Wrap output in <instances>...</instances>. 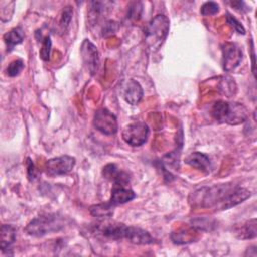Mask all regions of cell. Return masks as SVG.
<instances>
[{
  "label": "cell",
  "mask_w": 257,
  "mask_h": 257,
  "mask_svg": "<svg viewBox=\"0 0 257 257\" xmlns=\"http://www.w3.org/2000/svg\"><path fill=\"white\" fill-rule=\"evenodd\" d=\"M50 51H51V39L50 36H45L42 40L41 48L39 51V56L42 60L47 61L50 58Z\"/></svg>",
  "instance_id": "cell-21"
},
{
  "label": "cell",
  "mask_w": 257,
  "mask_h": 257,
  "mask_svg": "<svg viewBox=\"0 0 257 257\" xmlns=\"http://www.w3.org/2000/svg\"><path fill=\"white\" fill-rule=\"evenodd\" d=\"M72 13H73V10H72L71 6H65L63 8L61 15H60V19H59V24L62 28L65 29L69 25Z\"/></svg>",
  "instance_id": "cell-23"
},
{
  "label": "cell",
  "mask_w": 257,
  "mask_h": 257,
  "mask_svg": "<svg viewBox=\"0 0 257 257\" xmlns=\"http://www.w3.org/2000/svg\"><path fill=\"white\" fill-rule=\"evenodd\" d=\"M102 176L106 180L113 183V185L128 186L131 182V176L127 172L122 171L116 167L115 164H107L102 169Z\"/></svg>",
  "instance_id": "cell-11"
},
{
  "label": "cell",
  "mask_w": 257,
  "mask_h": 257,
  "mask_svg": "<svg viewBox=\"0 0 257 257\" xmlns=\"http://www.w3.org/2000/svg\"><path fill=\"white\" fill-rule=\"evenodd\" d=\"M94 229L100 236L113 241L124 239L137 245H150L156 243V239L148 231L118 222L102 221L96 224Z\"/></svg>",
  "instance_id": "cell-2"
},
{
  "label": "cell",
  "mask_w": 257,
  "mask_h": 257,
  "mask_svg": "<svg viewBox=\"0 0 257 257\" xmlns=\"http://www.w3.org/2000/svg\"><path fill=\"white\" fill-rule=\"evenodd\" d=\"M93 125L104 135H114L117 132L116 117L106 108H99L95 111Z\"/></svg>",
  "instance_id": "cell-7"
},
{
  "label": "cell",
  "mask_w": 257,
  "mask_h": 257,
  "mask_svg": "<svg viewBox=\"0 0 257 257\" xmlns=\"http://www.w3.org/2000/svg\"><path fill=\"white\" fill-rule=\"evenodd\" d=\"M113 209H114V206L111 205L109 202L100 203V204L92 205L89 208V213L95 218L105 220L110 218L113 215Z\"/></svg>",
  "instance_id": "cell-18"
},
{
  "label": "cell",
  "mask_w": 257,
  "mask_h": 257,
  "mask_svg": "<svg viewBox=\"0 0 257 257\" xmlns=\"http://www.w3.org/2000/svg\"><path fill=\"white\" fill-rule=\"evenodd\" d=\"M135 198H136V193L132 189L127 188V186L113 185L108 202L115 207L117 205L127 203L134 200Z\"/></svg>",
  "instance_id": "cell-12"
},
{
  "label": "cell",
  "mask_w": 257,
  "mask_h": 257,
  "mask_svg": "<svg viewBox=\"0 0 257 257\" xmlns=\"http://www.w3.org/2000/svg\"><path fill=\"white\" fill-rule=\"evenodd\" d=\"M122 95L127 103L136 105L142 100L144 91L141 84L137 80L128 79L124 84Z\"/></svg>",
  "instance_id": "cell-13"
},
{
  "label": "cell",
  "mask_w": 257,
  "mask_h": 257,
  "mask_svg": "<svg viewBox=\"0 0 257 257\" xmlns=\"http://www.w3.org/2000/svg\"><path fill=\"white\" fill-rule=\"evenodd\" d=\"M66 225V218L58 214H45L32 219L25 227V232L33 237H42L62 230Z\"/></svg>",
  "instance_id": "cell-4"
},
{
  "label": "cell",
  "mask_w": 257,
  "mask_h": 257,
  "mask_svg": "<svg viewBox=\"0 0 257 257\" xmlns=\"http://www.w3.org/2000/svg\"><path fill=\"white\" fill-rule=\"evenodd\" d=\"M222 50V66L227 72L234 70L242 60L241 49L232 42H225L221 46Z\"/></svg>",
  "instance_id": "cell-9"
},
{
  "label": "cell",
  "mask_w": 257,
  "mask_h": 257,
  "mask_svg": "<svg viewBox=\"0 0 257 257\" xmlns=\"http://www.w3.org/2000/svg\"><path fill=\"white\" fill-rule=\"evenodd\" d=\"M35 170H34V164L31 161L30 158H27V175L29 180H33L35 177Z\"/></svg>",
  "instance_id": "cell-26"
},
{
  "label": "cell",
  "mask_w": 257,
  "mask_h": 257,
  "mask_svg": "<svg viewBox=\"0 0 257 257\" xmlns=\"http://www.w3.org/2000/svg\"><path fill=\"white\" fill-rule=\"evenodd\" d=\"M234 235L238 239H254L257 235L256 231V219H251L241 226H236L234 228Z\"/></svg>",
  "instance_id": "cell-16"
},
{
  "label": "cell",
  "mask_w": 257,
  "mask_h": 257,
  "mask_svg": "<svg viewBox=\"0 0 257 257\" xmlns=\"http://www.w3.org/2000/svg\"><path fill=\"white\" fill-rule=\"evenodd\" d=\"M230 4L235 7L236 10H239L241 12H243L244 10H246L244 7H245V3L243 1H235V2H230Z\"/></svg>",
  "instance_id": "cell-27"
},
{
  "label": "cell",
  "mask_w": 257,
  "mask_h": 257,
  "mask_svg": "<svg viewBox=\"0 0 257 257\" xmlns=\"http://www.w3.org/2000/svg\"><path fill=\"white\" fill-rule=\"evenodd\" d=\"M24 68V61L22 59H15L11 61L6 67V74L10 77L18 75Z\"/></svg>",
  "instance_id": "cell-20"
},
{
  "label": "cell",
  "mask_w": 257,
  "mask_h": 257,
  "mask_svg": "<svg viewBox=\"0 0 257 257\" xmlns=\"http://www.w3.org/2000/svg\"><path fill=\"white\" fill-rule=\"evenodd\" d=\"M170 28L169 18L164 14L156 15L145 28V42L151 51H157L165 42Z\"/></svg>",
  "instance_id": "cell-5"
},
{
  "label": "cell",
  "mask_w": 257,
  "mask_h": 257,
  "mask_svg": "<svg viewBox=\"0 0 257 257\" xmlns=\"http://www.w3.org/2000/svg\"><path fill=\"white\" fill-rule=\"evenodd\" d=\"M80 53L89 73L91 75L95 74L99 65V55L96 46L89 40L84 39L81 44Z\"/></svg>",
  "instance_id": "cell-10"
},
{
  "label": "cell",
  "mask_w": 257,
  "mask_h": 257,
  "mask_svg": "<svg viewBox=\"0 0 257 257\" xmlns=\"http://www.w3.org/2000/svg\"><path fill=\"white\" fill-rule=\"evenodd\" d=\"M220 90L223 94L227 95L228 97L232 96L235 93L236 90V85L234 82V79L230 78V77H224L221 82H220Z\"/></svg>",
  "instance_id": "cell-19"
},
{
  "label": "cell",
  "mask_w": 257,
  "mask_h": 257,
  "mask_svg": "<svg viewBox=\"0 0 257 257\" xmlns=\"http://www.w3.org/2000/svg\"><path fill=\"white\" fill-rule=\"evenodd\" d=\"M211 115L219 122L235 125L247 119L248 109L242 103L218 100L211 107Z\"/></svg>",
  "instance_id": "cell-3"
},
{
  "label": "cell",
  "mask_w": 257,
  "mask_h": 257,
  "mask_svg": "<svg viewBox=\"0 0 257 257\" xmlns=\"http://www.w3.org/2000/svg\"><path fill=\"white\" fill-rule=\"evenodd\" d=\"M185 163L202 172H208L211 167L210 158L201 152H194L190 154L185 159Z\"/></svg>",
  "instance_id": "cell-14"
},
{
  "label": "cell",
  "mask_w": 257,
  "mask_h": 257,
  "mask_svg": "<svg viewBox=\"0 0 257 257\" xmlns=\"http://www.w3.org/2000/svg\"><path fill=\"white\" fill-rule=\"evenodd\" d=\"M16 229L12 225L3 224L1 226V251L4 252L15 242Z\"/></svg>",
  "instance_id": "cell-17"
},
{
  "label": "cell",
  "mask_w": 257,
  "mask_h": 257,
  "mask_svg": "<svg viewBox=\"0 0 257 257\" xmlns=\"http://www.w3.org/2000/svg\"><path fill=\"white\" fill-rule=\"evenodd\" d=\"M24 36V30L20 26L14 27L11 30L7 31L3 35V41L6 45L7 52H10L14 48V46L20 44L23 41Z\"/></svg>",
  "instance_id": "cell-15"
},
{
  "label": "cell",
  "mask_w": 257,
  "mask_h": 257,
  "mask_svg": "<svg viewBox=\"0 0 257 257\" xmlns=\"http://www.w3.org/2000/svg\"><path fill=\"white\" fill-rule=\"evenodd\" d=\"M226 19H227V22L234 28V30H235L237 33L243 34V35L246 33V30H245L244 26H243L235 17H233L231 14L227 13Z\"/></svg>",
  "instance_id": "cell-24"
},
{
  "label": "cell",
  "mask_w": 257,
  "mask_h": 257,
  "mask_svg": "<svg viewBox=\"0 0 257 257\" xmlns=\"http://www.w3.org/2000/svg\"><path fill=\"white\" fill-rule=\"evenodd\" d=\"M74 165H75V158L71 156L63 155V156L55 157V158L49 159L46 162V165H45L46 174L51 177L66 175L72 171V169L74 168Z\"/></svg>",
  "instance_id": "cell-8"
},
{
  "label": "cell",
  "mask_w": 257,
  "mask_h": 257,
  "mask_svg": "<svg viewBox=\"0 0 257 257\" xmlns=\"http://www.w3.org/2000/svg\"><path fill=\"white\" fill-rule=\"evenodd\" d=\"M117 29V23H115L114 21H108L104 24L103 29H102V34L103 35H107V34H111L112 32L116 31Z\"/></svg>",
  "instance_id": "cell-25"
},
{
  "label": "cell",
  "mask_w": 257,
  "mask_h": 257,
  "mask_svg": "<svg viewBox=\"0 0 257 257\" xmlns=\"http://www.w3.org/2000/svg\"><path fill=\"white\" fill-rule=\"evenodd\" d=\"M219 11V5L218 3L214 2V1H208L205 2L202 6H201V14L203 16H210V15H214Z\"/></svg>",
  "instance_id": "cell-22"
},
{
  "label": "cell",
  "mask_w": 257,
  "mask_h": 257,
  "mask_svg": "<svg viewBox=\"0 0 257 257\" xmlns=\"http://www.w3.org/2000/svg\"><path fill=\"white\" fill-rule=\"evenodd\" d=\"M250 196L251 192L248 189L233 183H224L195 190L190 195L189 202L194 208L222 211L244 202Z\"/></svg>",
  "instance_id": "cell-1"
},
{
  "label": "cell",
  "mask_w": 257,
  "mask_h": 257,
  "mask_svg": "<svg viewBox=\"0 0 257 257\" xmlns=\"http://www.w3.org/2000/svg\"><path fill=\"white\" fill-rule=\"evenodd\" d=\"M149 133V126L143 121H138L126 125L121 132V138L130 146L140 147L147 142Z\"/></svg>",
  "instance_id": "cell-6"
}]
</instances>
